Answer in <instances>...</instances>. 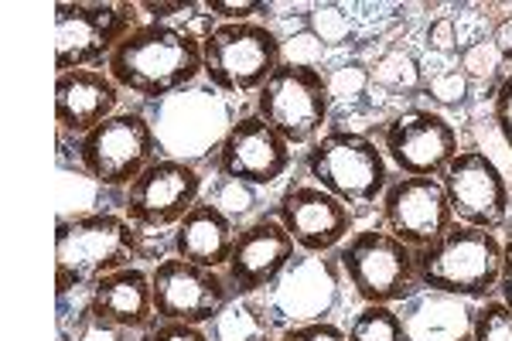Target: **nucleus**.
<instances>
[{
  "mask_svg": "<svg viewBox=\"0 0 512 341\" xmlns=\"http://www.w3.org/2000/svg\"><path fill=\"white\" fill-rule=\"evenodd\" d=\"M492 116H495V127H499L502 140H506V147L512 151V72H506V76L499 79V86H495Z\"/></svg>",
  "mask_w": 512,
  "mask_h": 341,
  "instance_id": "28",
  "label": "nucleus"
},
{
  "mask_svg": "<svg viewBox=\"0 0 512 341\" xmlns=\"http://www.w3.org/2000/svg\"><path fill=\"white\" fill-rule=\"evenodd\" d=\"M280 341H349L342 324L335 321H315V324H301L280 335Z\"/></svg>",
  "mask_w": 512,
  "mask_h": 341,
  "instance_id": "29",
  "label": "nucleus"
},
{
  "mask_svg": "<svg viewBox=\"0 0 512 341\" xmlns=\"http://www.w3.org/2000/svg\"><path fill=\"white\" fill-rule=\"evenodd\" d=\"M212 341H277L274 324L267 321L256 297H236L212 324H205Z\"/></svg>",
  "mask_w": 512,
  "mask_h": 341,
  "instance_id": "23",
  "label": "nucleus"
},
{
  "mask_svg": "<svg viewBox=\"0 0 512 341\" xmlns=\"http://www.w3.org/2000/svg\"><path fill=\"white\" fill-rule=\"evenodd\" d=\"M502 273V243L489 229L454 226L434 246L417 253L420 290L448 294L458 301H489L499 290Z\"/></svg>",
  "mask_w": 512,
  "mask_h": 341,
  "instance_id": "3",
  "label": "nucleus"
},
{
  "mask_svg": "<svg viewBox=\"0 0 512 341\" xmlns=\"http://www.w3.org/2000/svg\"><path fill=\"white\" fill-rule=\"evenodd\" d=\"M192 7L195 4H181L178 0V4H140V11H147L158 24H168L171 14H185V11H192Z\"/></svg>",
  "mask_w": 512,
  "mask_h": 341,
  "instance_id": "34",
  "label": "nucleus"
},
{
  "mask_svg": "<svg viewBox=\"0 0 512 341\" xmlns=\"http://www.w3.org/2000/svg\"><path fill=\"white\" fill-rule=\"evenodd\" d=\"M144 253V229L123 212H82L59 222L55 232V290L59 297L93 287L96 280L137 266Z\"/></svg>",
  "mask_w": 512,
  "mask_h": 341,
  "instance_id": "2",
  "label": "nucleus"
},
{
  "mask_svg": "<svg viewBox=\"0 0 512 341\" xmlns=\"http://www.w3.org/2000/svg\"><path fill=\"white\" fill-rule=\"evenodd\" d=\"M304 171L318 188L332 191L349 209L355 205H376L390 188V161L383 144L359 130L332 127L304 151Z\"/></svg>",
  "mask_w": 512,
  "mask_h": 341,
  "instance_id": "4",
  "label": "nucleus"
},
{
  "mask_svg": "<svg viewBox=\"0 0 512 341\" xmlns=\"http://www.w3.org/2000/svg\"><path fill=\"white\" fill-rule=\"evenodd\" d=\"M410 341H468L472 338V307L448 294L420 290L410 301L396 304Z\"/></svg>",
  "mask_w": 512,
  "mask_h": 341,
  "instance_id": "22",
  "label": "nucleus"
},
{
  "mask_svg": "<svg viewBox=\"0 0 512 341\" xmlns=\"http://www.w3.org/2000/svg\"><path fill=\"white\" fill-rule=\"evenodd\" d=\"M431 45L437 48V52H451V48H458V35H454L451 18H441L431 28Z\"/></svg>",
  "mask_w": 512,
  "mask_h": 341,
  "instance_id": "33",
  "label": "nucleus"
},
{
  "mask_svg": "<svg viewBox=\"0 0 512 341\" xmlns=\"http://www.w3.org/2000/svg\"><path fill=\"white\" fill-rule=\"evenodd\" d=\"M458 130L437 110H403L386 120L383 154L407 178H441V171L458 157Z\"/></svg>",
  "mask_w": 512,
  "mask_h": 341,
  "instance_id": "15",
  "label": "nucleus"
},
{
  "mask_svg": "<svg viewBox=\"0 0 512 341\" xmlns=\"http://www.w3.org/2000/svg\"><path fill=\"white\" fill-rule=\"evenodd\" d=\"M345 335H349V341H410L400 311L390 304H362L352 314Z\"/></svg>",
  "mask_w": 512,
  "mask_h": 341,
  "instance_id": "24",
  "label": "nucleus"
},
{
  "mask_svg": "<svg viewBox=\"0 0 512 341\" xmlns=\"http://www.w3.org/2000/svg\"><path fill=\"white\" fill-rule=\"evenodd\" d=\"M144 341H212L209 331L198 328V324H175V321H161Z\"/></svg>",
  "mask_w": 512,
  "mask_h": 341,
  "instance_id": "31",
  "label": "nucleus"
},
{
  "mask_svg": "<svg viewBox=\"0 0 512 341\" xmlns=\"http://www.w3.org/2000/svg\"><path fill=\"white\" fill-rule=\"evenodd\" d=\"M495 297L512 307V236L502 243V273H499V290H495Z\"/></svg>",
  "mask_w": 512,
  "mask_h": 341,
  "instance_id": "32",
  "label": "nucleus"
},
{
  "mask_svg": "<svg viewBox=\"0 0 512 341\" xmlns=\"http://www.w3.org/2000/svg\"><path fill=\"white\" fill-rule=\"evenodd\" d=\"M345 284L362 304H403L420 294L417 249L400 243L383 226L352 232L349 243L335 253Z\"/></svg>",
  "mask_w": 512,
  "mask_h": 341,
  "instance_id": "6",
  "label": "nucleus"
},
{
  "mask_svg": "<svg viewBox=\"0 0 512 341\" xmlns=\"http://www.w3.org/2000/svg\"><path fill=\"white\" fill-rule=\"evenodd\" d=\"M205 174L185 157H158L123 191V215L137 229H175L202 202Z\"/></svg>",
  "mask_w": 512,
  "mask_h": 341,
  "instance_id": "11",
  "label": "nucleus"
},
{
  "mask_svg": "<svg viewBox=\"0 0 512 341\" xmlns=\"http://www.w3.org/2000/svg\"><path fill=\"white\" fill-rule=\"evenodd\" d=\"M86 314L89 324L96 331H103V335H113L120 341H144L161 324L158 307H154L151 273L140 270V266H127V270L96 280L89 287Z\"/></svg>",
  "mask_w": 512,
  "mask_h": 341,
  "instance_id": "18",
  "label": "nucleus"
},
{
  "mask_svg": "<svg viewBox=\"0 0 512 341\" xmlns=\"http://www.w3.org/2000/svg\"><path fill=\"white\" fill-rule=\"evenodd\" d=\"M140 4H55V76L99 69L134 35Z\"/></svg>",
  "mask_w": 512,
  "mask_h": 341,
  "instance_id": "10",
  "label": "nucleus"
},
{
  "mask_svg": "<svg viewBox=\"0 0 512 341\" xmlns=\"http://www.w3.org/2000/svg\"><path fill=\"white\" fill-rule=\"evenodd\" d=\"M274 215L291 232L297 253H338L355 229V212L315 181H291L277 198Z\"/></svg>",
  "mask_w": 512,
  "mask_h": 341,
  "instance_id": "16",
  "label": "nucleus"
},
{
  "mask_svg": "<svg viewBox=\"0 0 512 341\" xmlns=\"http://www.w3.org/2000/svg\"><path fill=\"white\" fill-rule=\"evenodd\" d=\"M76 157L93 185L127 191L161 157V140L147 113L117 110L93 133L76 140Z\"/></svg>",
  "mask_w": 512,
  "mask_h": 341,
  "instance_id": "7",
  "label": "nucleus"
},
{
  "mask_svg": "<svg viewBox=\"0 0 512 341\" xmlns=\"http://www.w3.org/2000/svg\"><path fill=\"white\" fill-rule=\"evenodd\" d=\"M123 89L106 69H76L55 79V123L62 137L82 140L120 110Z\"/></svg>",
  "mask_w": 512,
  "mask_h": 341,
  "instance_id": "20",
  "label": "nucleus"
},
{
  "mask_svg": "<svg viewBox=\"0 0 512 341\" xmlns=\"http://www.w3.org/2000/svg\"><path fill=\"white\" fill-rule=\"evenodd\" d=\"M444 195L451 202L454 222L475 229H502L512 212L509 181L499 164L485 151H458V157L441 171Z\"/></svg>",
  "mask_w": 512,
  "mask_h": 341,
  "instance_id": "14",
  "label": "nucleus"
},
{
  "mask_svg": "<svg viewBox=\"0 0 512 341\" xmlns=\"http://www.w3.org/2000/svg\"><path fill=\"white\" fill-rule=\"evenodd\" d=\"M308 31L321 45H345L352 35L349 18H345L338 7H315V11L308 14Z\"/></svg>",
  "mask_w": 512,
  "mask_h": 341,
  "instance_id": "26",
  "label": "nucleus"
},
{
  "mask_svg": "<svg viewBox=\"0 0 512 341\" xmlns=\"http://www.w3.org/2000/svg\"><path fill=\"white\" fill-rule=\"evenodd\" d=\"M383 229L396 236L410 249H427L454 226L451 202L444 195L441 178H400L390 181V188L379 198Z\"/></svg>",
  "mask_w": 512,
  "mask_h": 341,
  "instance_id": "17",
  "label": "nucleus"
},
{
  "mask_svg": "<svg viewBox=\"0 0 512 341\" xmlns=\"http://www.w3.org/2000/svg\"><path fill=\"white\" fill-rule=\"evenodd\" d=\"M253 113L267 120L291 147H311L328 130L332 89L321 69L284 62L256 93Z\"/></svg>",
  "mask_w": 512,
  "mask_h": 341,
  "instance_id": "8",
  "label": "nucleus"
},
{
  "mask_svg": "<svg viewBox=\"0 0 512 341\" xmlns=\"http://www.w3.org/2000/svg\"><path fill=\"white\" fill-rule=\"evenodd\" d=\"M427 89H431L441 103H461L468 93V76L461 69H451V72H444V76L427 82Z\"/></svg>",
  "mask_w": 512,
  "mask_h": 341,
  "instance_id": "30",
  "label": "nucleus"
},
{
  "mask_svg": "<svg viewBox=\"0 0 512 341\" xmlns=\"http://www.w3.org/2000/svg\"><path fill=\"white\" fill-rule=\"evenodd\" d=\"M151 287L158 321L198 324V328L212 324L236 301L233 287L226 284V273L178 260V256H168V260L154 266Z\"/></svg>",
  "mask_w": 512,
  "mask_h": 341,
  "instance_id": "13",
  "label": "nucleus"
},
{
  "mask_svg": "<svg viewBox=\"0 0 512 341\" xmlns=\"http://www.w3.org/2000/svg\"><path fill=\"white\" fill-rule=\"evenodd\" d=\"M294 168V147L256 113L229 123L216 144V171L222 181L243 188H270Z\"/></svg>",
  "mask_w": 512,
  "mask_h": 341,
  "instance_id": "12",
  "label": "nucleus"
},
{
  "mask_svg": "<svg viewBox=\"0 0 512 341\" xmlns=\"http://www.w3.org/2000/svg\"><path fill=\"white\" fill-rule=\"evenodd\" d=\"M468 341H512V307L499 297L472 307V338Z\"/></svg>",
  "mask_w": 512,
  "mask_h": 341,
  "instance_id": "25",
  "label": "nucleus"
},
{
  "mask_svg": "<svg viewBox=\"0 0 512 341\" xmlns=\"http://www.w3.org/2000/svg\"><path fill=\"white\" fill-rule=\"evenodd\" d=\"M342 287V266L332 253H297L274 284L256 294V301L280 338L284 331L301 328V324L332 321V311L342 301Z\"/></svg>",
  "mask_w": 512,
  "mask_h": 341,
  "instance_id": "9",
  "label": "nucleus"
},
{
  "mask_svg": "<svg viewBox=\"0 0 512 341\" xmlns=\"http://www.w3.org/2000/svg\"><path fill=\"white\" fill-rule=\"evenodd\" d=\"M106 72L123 93L144 103H164L205 76L202 35L178 24L147 21L123 38V45L106 62Z\"/></svg>",
  "mask_w": 512,
  "mask_h": 341,
  "instance_id": "1",
  "label": "nucleus"
},
{
  "mask_svg": "<svg viewBox=\"0 0 512 341\" xmlns=\"http://www.w3.org/2000/svg\"><path fill=\"white\" fill-rule=\"evenodd\" d=\"M236 222L229 212H222L216 202H198L192 212L175 226L171 249L178 260H188L209 270H226L229 253L236 243Z\"/></svg>",
  "mask_w": 512,
  "mask_h": 341,
  "instance_id": "21",
  "label": "nucleus"
},
{
  "mask_svg": "<svg viewBox=\"0 0 512 341\" xmlns=\"http://www.w3.org/2000/svg\"><path fill=\"white\" fill-rule=\"evenodd\" d=\"M212 18H219V24H243V21H253V18H267L274 7L263 4V0H209L202 4Z\"/></svg>",
  "mask_w": 512,
  "mask_h": 341,
  "instance_id": "27",
  "label": "nucleus"
},
{
  "mask_svg": "<svg viewBox=\"0 0 512 341\" xmlns=\"http://www.w3.org/2000/svg\"><path fill=\"white\" fill-rule=\"evenodd\" d=\"M205 79L226 96L260 93L267 79L284 65V41L270 24H212L202 35Z\"/></svg>",
  "mask_w": 512,
  "mask_h": 341,
  "instance_id": "5",
  "label": "nucleus"
},
{
  "mask_svg": "<svg viewBox=\"0 0 512 341\" xmlns=\"http://www.w3.org/2000/svg\"><path fill=\"white\" fill-rule=\"evenodd\" d=\"M62 341H65V338H62Z\"/></svg>",
  "mask_w": 512,
  "mask_h": 341,
  "instance_id": "35",
  "label": "nucleus"
},
{
  "mask_svg": "<svg viewBox=\"0 0 512 341\" xmlns=\"http://www.w3.org/2000/svg\"><path fill=\"white\" fill-rule=\"evenodd\" d=\"M277 341H280V338H277Z\"/></svg>",
  "mask_w": 512,
  "mask_h": 341,
  "instance_id": "36",
  "label": "nucleus"
},
{
  "mask_svg": "<svg viewBox=\"0 0 512 341\" xmlns=\"http://www.w3.org/2000/svg\"><path fill=\"white\" fill-rule=\"evenodd\" d=\"M294 256L297 243L291 239V232L280 226L274 212H267L256 215L253 222H246L236 232L233 253H229V263L222 273H226V284L233 287L236 297H256L287 270Z\"/></svg>",
  "mask_w": 512,
  "mask_h": 341,
  "instance_id": "19",
  "label": "nucleus"
}]
</instances>
